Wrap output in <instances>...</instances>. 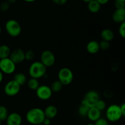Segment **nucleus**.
Returning a JSON list of instances; mask_svg holds the SVG:
<instances>
[{
	"mask_svg": "<svg viewBox=\"0 0 125 125\" xmlns=\"http://www.w3.org/2000/svg\"><path fill=\"white\" fill-rule=\"evenodd\" d=\"M95 107H96L97 109H98L100 111H102L106 109V104L104 100H100H100L98 101V102L96 103V104H95Z\"/></svg>",
	"mask_w": 125,
	"mask_h": 125,
	"instance_id": "393cba45",
	"label": "nucleus"
},
{
	"mask_svg": "<svg viewBox=\"0 0 125 125\" xmlns=\"http://www.w3.org/2000/svg\"><path fill=\"white\" fill-rule=\"evenodd\" d=\"M45 118L43 110L39 107H34L29 110L26 114V120L27 122L33 125L42 123Z\"/></svg>",
	"mask_w": 125,
	"mask_h": 125,
	"instance_id": "f257e3e1",
	"label": "nucleus"
},
{
	"mask_svg": "<svg viewBox=\"0 0 125 125\" xmlns=\"http://www.w3.org/2000/svg\"><path fill=\"white\" fill-rule=\"evenodd\" d=\"M95 1H97L101 5H104L106 4L109 1V0H95Z\"/></svg>",
	"mask_w": 125,
	"mask_h": 125,
	"instance_id": "f704fd0d",
	"label": "nucleus"
},
{
	"mask_svg": "<svg viewBox=\"0 0 125 125\" xmlns=\"http://www.w3.org/2000/svg\"><path fill=\"white\" fill-rule=\"evenodd\" d=\"M17 1V0H6V1H7V2H9V4L15 3V2Z\"/></svg>",
	"mask_w": 125,
	"mask_h": 125,
	"instance_id": "e433bc0d",
	"label": "nucleus"
},
{
	"mask_svg": "<svg viewBox=\"0 0 125 125\" xmlns=\"http://www.w3.org/2000/svg\"><path fill=\"white\" fill-rule=\"evenodd\" d=\"M83 1H84V2H86V3H89V2H91L92 1H93V0H83Z\"/></svg>",
	"mask_w": 125,
	"mask_h": 125,
	"instance_id": "58836bf2",
	"label": "nucleus"
},
{
	"mask_svg": "<svg viewBox=\"0 0 125 125\" xmlns=\"http://www.w3.org/2000/svg\"><path fill=\"white\" fill-rule=\"evenodd\" d=\"M40 84L38 79H35V78H31L28 81V86L31 90H36L37 88L39 87Z\"/></svg>",
	"mask_w": 125,
	"mask_h": 125,
	"instance_id": "4be33fe9",
	"label": "nucleus"
},
{
	"mask_svg": "<svg viewBox=\"0 0 125 125\" xmlns=\"http://www.w3.org/2000/svg\"><path fill=\"white\" fill-rule=\"evenodd\" d=\"M13 80L17 82L20 86H21L26 83L27 78L24 73L20 72V73H17L15 74Z\"/></svg>",
	"mask_w": 125,
	"mask_h": 125,
	"instance_id": "aec40b11",
	"label": "nucleus"
},
{
	"mask_svg": "<svg viewBox=\"0 0 125 125\" xmlns=\"http://www.w3.org/2000/svg\"><path fill=\"white\" fill-rule=\"evenodd\" d=\"M24 56H25V60L32 61L35 57V53L32 50H28L26 52H24Z\"/></svg>",
	"mask_w": 125,
	"mask_h": 125,
	"instance_id": "a878e982",
	"label": "nucleus"
},
{
	"mask_svg": "<svg viewBox=\"0 0 125 125\" xmlns=\"http://www.w3.org/2000/svg\"><path fill=\"white\" fill-rule=\"evenodd\" d=\"M43 111L45 118H49L50 120L55 118L57 115V112H58L57 107L54 105H49V106H46V107Z\"/></svg>",
	"mask_w": 125,
	"mask_h": 125,
	"instance_id": "4468645a",
	"label": "nucleus"
},
{
	"mask_svg": "<svg viewBox=\"0 0 125 125\" xmlns=\"http://www.w3.org/2000/svg\"><path fill=\"white\" fill-rule=\"evenodd\" d=\"M101 111H100L98 109H97L95 107H93L89 109L87 117H88V118H89L90 121L96 122L97 120H98L99 118H101Z\"/></svg>",
	"mask_w": 125,
	"mask_h": 125,
	"instance_id": "2eb2a0df",
	"label": "nucleus"
},
{
	"mask_svg": "<svg viewBox=\"0 0 125 125\" xmlns=\"http://www.w3.org/2000/svg\"><path fill=\"white\" fill-rule=\"evenodd\" d=\"M51 1L53 3L62 6V5L65 4L68 0H51Z\"/></svg>",
	"mask_w": 125,
	"mask_h": 125,
	"instance_id": "2f4dec72",
	"label": "nucleus"
},
{
	"mask_svg": "<svg viewBox=\"0 0 125 125\" xmlns=\"http://www.w3.org/2000/svg\"><path fill=\"white\" fill-rule=\"evenodd\" d=\"M100 100V95L95 90H90L85 94V96L82 100L81 104L86 105L89 107H95L98 101Z\"/></svg>",
	"mask_w": 125,
	"mask_h": 125,
	"instance_id": "423d86ee",
	"label": "nucleus"
},
{
	"mask_svg": "<svg viewBox=\"0 0 125 125\" xmlns=\"http://www.w3.org/2000/svg\"><path fill=\"white\" fill-rule=\"evenodd\" d=\"M73 72L69 68L63 67L59 71L58 80L63 85H70L73 82Z\"/></svg>",
	"mask_w": 125,
	"mask_h": 125,
	"instance_id": "39448f33",
	"label": "nucleus"
},
{
	"mask_svg": "<svg viewBox=\"0 0 125 125\" xmlns=\"http://www.w3.org/2000/svg\"><path fill=\"white\" fill-rule=\"evenodd\" d=\"M1 122H2V121H1V120H0V125H1Z\"/></svg>",
	"mask_w": 125,
	"mask_h": 125,
	"instance_id": "c03bdc74",
	"label": "nucleus"
},
{
	"mask_svg": "<svg viewBox=\"0 0 125 125\" xmlns=\"http://www.w3.org/2000/svg\"><path fill=\"white\" fill-rule=\"evenodd\" d=\"M118 34L123 39L125 37V22L120 24L119 28H118Z\"/></svg>",
	"mask_w": 125,
	"mask_h": 125,
	"instance_id": "cd10ccee",
	"label": "nucleus"
},
{
	"mask_svg": "<svg viewBox=\"0 0 125 125\" xmlns=\"http://www.w3.org/2000/svg\"><path fill=\"white\" fill-rule=\"evenodd\" d=\"M95 125H109V122L106 119L103 118H100L95 122Z\"/></svg>",
	"mask_w": 125,
	"mask_h": 125,
	"instance_id": "c85d7f7f",
	"label": "nucleus"
},
{
	"mask_svg": "<svg viewBox=\"0 0 125 125\" xmlns=\"http://www.w3.org/2000/svg\"><path fill=\"white\" fill-rule=\"evenodd\" d=\"M99 46H100V50H107L109 48L110 43L104 40H101L100 42H99Z\"/></svg>",
	"mask_w": 125,
	"mask_h": 125,
	"instance_id": "bb28decb",
	"label": "nucleus"
},
{
	"mask_svg": "<svg viewBox=\"0 0 125 125\" xmlns=\"http://www.w3.org/2000/svg\"><path fill=\"white\" fill-rule=\"evenodd\" d=\"M1 32H2V29H1V27L0 26V35H1Z\"/></svg>",
	"mask_w": 125,
	"mask_h": 125,
	"instance_id": "79ce46f5",
	"label": "nucleus"
},
{
	"mask_svg": "<svg viewBox=\"0 0 125 125\" xmlns=\"http://www.w3.org/2000/svg\"><path fill=\"white\" fill-rule=\"evenodd\" d=\"M115 7L116 9H125V2L117 1H115Z\"/></svg>",
	"mask_w": 125,
	"mask_h": 125,
	"instance_id": "7c9ffc66",
	"label": "nucleus"
},
{
	"mask_svg": "<svg viewBox=\"0 0 125 125\" xmlns=\"http://www.w3.org/2000/svg\"><path fill=\"white\" fill-rule=\"evenodd\" d=\"M42 124L43 125H51V120L47 118H45V119L43 121Z\"/></svg>",
	"mask_w": 125,
	"mask_h": 125,
	"instance_id": "72a5a7b5",
	"label": "nucleus"
},
{
	"mask_svg": "<svg viewBox=\"0 0 125 125\" xmlns=\"http://www.w3.org/2000/svg\"><path fill=\"white\" fill-rule=\"evenodd\" d=\"M106 120L108 122H116L123 117L119 105L111 104L106 109Z\"/></svg>",
	"mask_w": 125,
	"mask_h": 125,
	"instance_id": "7ed1b4c3",
	"label": "nucleus"
},
{
	"mask_svg": "<svg viewBox=\"0 0 125 125\" xmlns=\"http://www.w3.org/2000/svg\"><path fill=\"white\" fill-rule=\"evenodd\" d=\"M117 1H122V2H125V0H117Z\"/></svg>",
	"mask_w": 125,
	"mask_h": 125,
	"instance_id": "a19ab883",
	"label": "nucleus"
},
{
	"mask_svg": "<svg viewBox=\"0 0 125 125\" xmlns=\"http://www.w3.org/2000/svg\"><path fill=\"white\" fill-rule=\"evenodd\" d=\"M62 87H63V85H62V83H61L59 80L54 81L51 84V87H50L52 92L55 93L59 92L62 89Z\"/></svg>",
	"mask_w": 125,
	"mask_h": 125,
	"instance_id": "412c9836",
	"label": "nucleus"
},
{
	"mask_svg": "<svg viewBox=\"0 0 125 125\" xmlns=\"http://www.w3.org/2000/svg\"><path fill=\"white\" fill-rule=\"evenodd\" d=\"M89 109L90 107L87 106L86 105L81 104L80 106L78 108V113H79V115L82 116V117H86L87 115Z\"/></svg>",
	"mask_w": 125,
	"mask_h": 125,
	"instance_id": "5701e85b",
	"label": "nucleus"
},
{
	"mask_svg": "<svg viewBox=\"0 0 125 125\" xmlns=\"http://www.w3.org/2000/svg\"><path fill=\"white\" fill-rule=\"evenodd\" d=\"M9 58L16 65L22 63L25 60L24 51L21 48L15 49L10 52Z\"/></svg>",
	"mask_w": 125,
	"mask_h": 125,
	"instance_id": "9b49d317",
	"label": "nucleus"
},
{
	"mask_svg": "<svg viewBox=\"0 0 125 125\" xmlns=\"http://www.w3.org/2000/svg\"><path fill=\"white\" fill-rule=\"evenodd\" d=\"M46 67L40 62V61H35L32 63L29 66V74L31 78L40 79L46 74Z\"/></svg>",
	"mask_w": 125,
	"mask_h": 125,
	"instance_id": "f03ea898",
	"label": "nucleus"
},
{
	"mask_svg": "<svg viewBox=\"0 0 125 125\" xmlns=\"http://www.w3.org/2000/svg\"><path fill=\"white\" fill-rule=\"evenodd\" d=\"M40 62L46 68L53 66L56 62V57L53 52L50 50L43 51L40 55Z\"/></svg>",
	"mask_w": 125,
	"mask_h": 125,
	"instance_id": "1a4fd4ad",
	"label": "nucleus"
},
{
	"mask_svg": "<svg viewBox=\"0 0 125 125\" xmlns=\"http://www.w3.org/2000/svg\"><path fill=\"white\" fill-rule=\"evenodd\" d=\"M20 85L13 79H12L6 83L4 88V92L7 96H13L17 95L20 92Z\"/></svg>",
	"mask_w": 125,
	"mask_h": 125,
	"instance_id": "6e6552de",
	"label": "nucleus"
},
{
	"mask_svg": "<svg viewBox=\"0 0 125 125\" xmlns=\"http://www.w3.org/2000/svg\"><path fill=\"white\" fill-rule=\"evenodd\" d=\"M43 125L42 124V123H40V124H39V125Z\"/></svg>",
	"mask_w": 125,
	"mask_h": 125,
	"instance_id": "37998d69",
	"label": "nucleus"
},
{
	"mask_svg": "<svg viewBox=\"0 0 125 125\" xmlns=\"http://www.w3.org/2000/svg\"><path fill=\"white\" fill-rule=\"evenodd\" d=\"M35 93L38 98L43 101L48 100L51 98L52 95V92L50 87L46 85H39L37 89L35 90Z\"/></svg>",
	"mask_w": 125,
	"mask_h": 125,
	"instance_id": "9d476101",
	"label": "nucleus"
},
{
	"mask_svg": "<svg viewBox=\"0 0 125 125\" xmlns=\"http://www.w3.org/2000/svg\"><path fill=\"white\" fill-rule=\"evenodd\" d=\"M23 1H24L25 2H34V1H35L36 0H23Z\"/></svg>",
	"mask_w": 125,
	"mask_h": 125,
	"instance_id": "4c0bfd02",
	"label": "nucleus"
},
{
	"mask_svg": "<svg viewBox=\"0 0 125 125\" xmlns=\"http://www.w3.org/2000/svg\"><path fill=\"white\" fill-rule=\"evenodd\" d=\"M86 50L89 54H95L100 51V46L99 42L96 40H92L90 41L86 46Z\"/></svg>",
	"mask_w": 125,
	"mask_h": 125,
	"instance_id": "dca6fc26",
	"label": "nucleus"
},
{
	"mask_svg": "<svg viewBox=\"0 0 125 125\" xmlns=\"http://www.w3.org/2000/svg\"><path fill=\"white\" fill-rule=\"evenodd\" d=\"M121 109V112H122V115H123V117L125 116V104L123 103L120 106Z\"/></svg>",
	"mask_w": 125,
	"mask_h": 125,
	"instance_id": "473e14b6",
	"label": "nucleus"
},
{
	"mask_svg": "<svg viewBox=\"0 0 125 125\" xmlns=\"http://www.w3.org/2000/svg\"><path fill=\"white\" fill-rule=\"evenodd\" d=\"M101 5L95 0H93L88 3V9L91 13H98L101 9Z\"/></svg>",
	"mask_w": 125,
	"mask_h": 125,
	"instance_id": "a211bd4d",
	"label": "nucleus"
},
{
	"mask_svg": "<svg viewBox=\"0 0 125 125\" xmlns=\"http://www.w3.org/2000/svg\"><path fill=\"white\" fill-rule=\"evenodd\" d=\"M8 115V110L6 107L2 105H0V120L1 121L6 120Z\"/></svg>",
	"mask_w": 125,
	"mask_h": 125,
	"instance_id": "b1692460",
	"label": "nucleus"
},
{
	"mask_svg": "<svg viewBox=\"0 0 125 125\" xmlns=\"http://www.w3.org/2000/svg\"><path fill=\"white\" fill-rule=\"evenodd\" d=\"M101 37L102 38V40L107 41L109 42L112 41L114 38V33L111 29H104L101 32Z\"/></svg>",
	"mask_w": 125,
	"mask_h": 125,
	"instance_id": "f3484780",
	"label": "nucleus"
},
{
	"mask_svg": "<svg viewBox=\"0 0 125 125\" xmlns=\"http://www.w3.org/2000/svg\"></svg>",
	"mask_w": 125,
	"mask_h": 125,
	"instance_id": "a18cd8bd",
	"label": "nucleus"
},
{
	"mask_svg": "<svg viewBox=\"0 0 125 125\" xmlns=\"http://www.w3.org/2000/svg\"><path fill=\"white\" fill-rule=\"evenodd\" d=\"M112 20L116 23L125 22V9H116L112 13Z\"/></svg>",
	"mask_w": 125,
	"mask_h": 125,
	"instance_id": "ddd939ff",
	"label": "nucleus"
},
{
	"mask_svg": "<svg viewBox=\"0 0 125 125\" xmlns=\"http://www.w3.org/2000/svg\"><path fill=\"white\" fill-rule=\"evenodd\" d=\"M6 121L7 125H21L22 117L17 112H12L8 115Z\"/></svg>",
	"mask_w": 125,
	"mask_h": 125,
	"instance_id": "f8f14e48",
	"label": "nucleus"
},
{
	"mask_svg": "<svg viewBox=\"0 0 125 125\" xmlns=\"http://www.w3.org/2000/svg\"><path fill=\"white\" fill-rule=\"evenodd\" d=\"M6 32L12 37H17L21 33V26L19 22L13 19L9 20L5 24Z\"/></svg>",
	"mask_w": 125,
	"mask_h": 125,
	"instance_id": "20e7f679",
	"label": "nucleus"
},
{
	"mask_svg": "<svg viewBox=\"0 0 125 125\" xmlns=\"http://www.w3.org/2000/svg\"><path fill=\"white\" fill-rule=\"evenodd\" d=\"M2 80H3V73L0 71V84L2 83Z\"/></svg>",
	"mask_w": 125,
	"mask_h": 125,
	"instance_id": "c9c22d12",
	"label": "nucleus"
},
{
	"mask_svg": "<svg viewBox=\"0 0 125 125\" xmlns=\"http://www.w3.org/2000/svg\"><path fill=\"white\" fill-rule=\"evenodd\" d=\"M10 7V4L7 2V1H4V2H2L0 6V10L2 12H6L9 9Z\"/></svg>",
	"mask_w": 125,
	"mask_h": 125,
	"instance_id": "c756f323",
	"label": "nucleus"
},
{
	"mask_svg": "<svg viewBox=\"0 0 125 125\" xmlns=\"http://www.w3.org/2000/svg\"><path fill=\"white\" fill-rule=\"evenodd\" d=\"M10 52V48L8 45H1L0 46V60L9 57Z\"/></svg>",
	"mask_w": 125,
	"mask_h": 125,
	"instance_id": "6ab92c4d",
	"label": "nucleus"
},
{
	"mask_svg": "<svg viewBox=\"0 0 125 125\" xmlns=\"http://www.w3.org/2000/svg\"><path fill=\"white\" fill-rule=\"evenodd\" d=\"M86 125H94V123H88V124Z\"/></svg>",
	"mask_w": 125,
	"mask_h": 125,
	"instance_id": "ea45409f",
	"label": "nucleus"
},
{
	"mask_svg": "<svg viewBox=\"0 0 125 125\" xmlns=\"http://www.w3.org/2000/svg\"><path fill=\"white\" fill-rule=\"evenodd\" d=\"M16 70L15 64L9 57L0 60V71L3 74H12Z\"/></svg>",
	"mask_w": 125,
	"mask_h": 125,
	"instance_id": "0eeeda50",
	"label": "nucleus"
}]
</instances>
